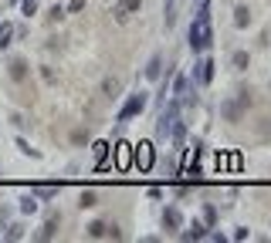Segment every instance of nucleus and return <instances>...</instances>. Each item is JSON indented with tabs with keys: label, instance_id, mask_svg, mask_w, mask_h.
Listing matches in <instances>:
<instances>
[{
	"label": "nucleus",
	"instance_id": "0eeeda50",
	"mask_svg": "<svg viewBox=\"0 0 271 243\" xmlns=\"http://www.w3.org/2000/svg\"><path fill=\"white\" fill-rule=\"evenodd\" d=\"M244 112H248V105L234 95V98H227V101H220V118L224 122H241L244 118Z\"/></svg>",
	"mask_w": 271,
	"mask_h": 243
},
{
	"label": "nucleus",
	"instance_id": "6e6552de",
	"mask_svg": "<svg viewBox=\"0 0 271 243\" xmlns=\"http://www.w3.org/2000/svg\"><path fill=\"white\" fill-rule=\"evenodd\" d=\"M207 233H210V226L200 223V220H194V223H183V230H180L176 237L187 240V243H197V240H207Z\"/></svg>",
	"mask_w": 271,
	"mask_h": 243
},
{
	"label": "nucleus",
	"instance_id": "b1692460",
	"mask_svg": "<svg viewBox=\"0 0 271 243\" xmlns=\"http://www.w3.org/2000/svg\"><path fill=\"white\" fill-rule=\"evenodd\" d=\"M3 240H24V226H20V223H7V233H3Z\"/></svg>",
	"mask_w": 271,
	"mask_h": 243
},
{
	"label": "nucleus",
	"instance_id": "f8f14e48",
	"mask_svg": "<svg viewBox=\"0 0 271 243\" xmlns=\"http://www.w3.org/2000/svg\"><path fill=\"white\" fill-rule=\"evenodd\" d=\"M116 166L119 169H133V146H129V142H119L116 146Z\"/></svg>",
	"mask_w": 271,
	"mask_h": 243
},
{
	"label": "nucleus",
	"instance_id": "393cba45",
	"mask_svg": "<svg viewBox=\"0 0 271 243\" xmlns=\"http://www.w3.org/2000/svg\"><path fill=\"white\" fill-rule=\"evenodd\" d=\"M163 17H166V27H173V24H176V0H166V7H163Z\"/></svg>",
	"mask_w": 271,
	"mask_h": 243
},
{
	"label": "nucleus",
	"instance_id": "aec40b11",
	"mask_svg": "<svg viewBox=\"0 0 271 243\" xmlns=\"http://www.w3.org/2000/svg\"><path fill=\"white\" fill-rule=\"evenodd\" d=\"M231 64H234V71H248V64H251L248 51H234V54H231Z\"/></svg>",
	"mask_w": 271,
	"mask_h": 243
},
{
	"label": "nucleus",
	"instance_id": "f3484780",
	"mask_svg": "<svg viewBox=\"0 0 271 243\" xmlns=\"http://www.w3.org/2000/svg\"><path fill=\"white\" fill-rule=\"evenodd\" d=\"M119 92H122V81H119L116 75L102 78V95H105V98H119Z\"/></svg>",
	"mask_w": 271,
	"mask_h": 243
},
{
	"label": "nucleus",
	"instance_id": "ddd939ff",
	"mask_svg": "<svg viewBox=\"0 0 271 243\" xmlns=\"http://www.w3.org/2000/svg\"><path fill=\"white\" fill-rule=\"evenodd\" d=\"M142 75H146V81H159V78H163V54L149 57V64H146V71H142Z\"/></svg>",
	"mask_w": 271,
	"mask_h": 243
},
{
	"label": "nucleus",
	"instance_id": "72a5a7b5",
	"mask_svg": "<svg viewBox=\"0 0 271 243\" xmlns=\"http://www.w3.org/2000/svg\"><path fill=\"white\" fill-rule=\"evenodd\" d=\"M7 223V209H3V206H0V226Z\"/></svg>",
	"mask_w": 271,
	"mask_h": 243
},
{
	"label": "nucleus",
	"instance_id": "4468645a",
	"mask_svg": "<svg viewBox=\"0 0 271 243\" xmlns=\"http://www.w3.org/2000/svg\"><path fill=\"white\" fill-rule=\"evenodd\" d=\"M58 226H61V216H48L44 226H41V233H38V240H55L58 237Z\"/></svg>",
	"mask_w": 271,
	"mask_h": 243
},
{
	"label": "nucleus",
	"instance_id": "412c9836",
	"mask_svg": "<svg viewBox=\"0 0 271 243\" xmlns=\"http://www.w3.org/2000/svg\"><path fill=\"white\" fill-rule=\"evenodd\" d=\"M10 38H14V24H10V20H3V24H0V51H3V48H10Z\"/></svg>",
	"mask_w": 271,
	"mask_h": 243
},
{
	"label": "nucleus",
	"instance_id": "5701e85b",
	"mask_svg": "<svg viewBox=\"0 0 271 243\" xmlns=\"http://www.w3.org/2000/svg\"><path fill=\"white\" fill-rule=\"evenodd\" d=\"M31 193H34L38 199H55V196H58V186H34Z\"/></svg>",
	"mask_w": 271,
	"mask_h": 243
},
{
	"label": "nucleus",
	"instance_id": "473e14b6",
	"mask_svg": "<svg viewBox=\"0 0 271 243\" xmlns=\"http://www.w3.org/2000/svg\"><path fill=\"white\" fill-rule=\"evenodd\" d=\"M10 125H14V129H24L27 122H24V115H20V112H14V115H10Z\"/></svg>",
	"mask_w": 271,
	"mask_h": 243
},
{
	"label": "nucleus",
	"instance_id": "9d476101",
	"mask_svg": "<svg viewBox=\"0 0 271 243\" xmlns=\"http://www.w3.org/2000/svg\"><path fill=\"white\" fill-rule=\"evenodd\" d=\"M183 223H187V220H183L180 206H166V209H163V230H166V233H180Z\"/></svg>",
	"mask_w": 271,
	"mask_h": 243
},
{
	"label": "nucleus",
	"instance_id": "39448f33",
	"mask_svg": "<svg viewBox=\"0 0 271 243\" xmlns=\"http://www.w3.org/2000/svg\"><path fill=\"white\" fill-rule=\"evenodd\" d=\"M156 162V149L153 142H139V146H133V166L139 169V172H149Z\"/></svg>",
	"mask_w": 271,
	"mask_h": 243
},
{
	"label": "nucleus",
	"instance_id": "bb28decb",
	"mask_svg": "<svg viewBox=\"0 0 271 243\" xmlns=\"http://www.w3.org/2000/svg\"><path fill=\"white\" fill-rule=\"evenodd\" d=\"M119 7H122L126 14H139V10H142V0H119Z\"/></svg>",
	"mask_w": 271,
	"mask_h": 243
},
{
	"label": "nucleus",
	"instance_id": "f03ea898",
	"mask_svg": "<svg viewBox=\"0 0 271 243\" xmlns=\"http://www.w3.org/2000/svg\"><path fill=\"white\" fill-rule=\"evenodd\" d=\"M180 115H183L180 98H166V105L159 108V115H156V142H170L173 125H176V118H180Z\"/></svg>",
	"mask_w": 271,
	"mask_h": 243
},
{
	"label": "nucleus",
	"instance_id": "2f4dec72",
	"mask_svg": "<svg viewBox=\"0 0 271 243\" xmlns=\"http://www.w3.org/2000/svg\"><path fill=\"white\" fill-rule=\"evenodd\" d=\"M41 78H44V85H55V71H51V68H48V64H44V68H41Z\"/></svg>",
	"mask_w": 271,
	"mask_h": 243
},
{
	"label": "nucleus",
	"instance_id": "7ed1b4c3",
	"mask_svg": "<svg viewBox=\"0 0 271 243\" xmlns=\"http://www.w3.org/2000/svg\"><path fill=\"white\" fill-rule=\"evenodd\" d=\"M146 105H149V95H146V92L129 95V98L122 101V108L116 112V122H122V125H126V122H133L136 115H142V112H146Z\"/></svg>",
	"mask_w": 271,
	"mask_h": 243
},
{
	"label": "nucleus",
	"instance_id": "9b49d317",
	"mask_svg": "<svg viewBox=\"0 0 271 243\" xmlns=\"http://www.w3.org/2000/svg\"><path fill=\"white\" fill-rule=\"evenodd\" d=\"M109 142L105 139H98V142H92V155H95V169L102 172V169H109Z\"/></svg>",
	"mask_w": 271,
	"mask_h": 243
},
{
	"label": "nucleus",
	"instance_id": "a878e982",
	"mask_svg": "<svg viewBox=\"0 0 271 243\" xmlns=\"http://www.w3.org/2000/svg\"><path fill=\"white\" fill-rule=\"evenodd\" d=\"M38 7H41V0H20V14H24V17L38 14Z\"/></svg>",
	"mask_w": 271,
	"mask_h": 243
},
{
	"label": "nucleus",
	"instance_id": "2eb2a0df",
	"mask_svg": "<svg viewBox=\"0 0 271 243\" xmlns=\"http://www.w3.org/2000/svg\"><path fill=\"white\" fill-rule=\"evenodd\" d=\"M17 203H20V213H24V216H34V213H38V206H41V199L34 196V193H24Z\"/></svg>",
	"mask_w": 271,
	"mask_h": 243
},
{
	"label": "nucleus",
	"instance_id": "dca6fc26",
	"mask_svg": "<svg viewBox=\"0 0 271 243\" xmlns=\"http://www.w3.org/2000/svg\"><path fill=\"white\" fill-rule=\"evenodd\" d=\"M248 24H251V10H248V3H237V7H234V27L244 31Z\"/></svg>",
	"mask_w": 271,
	"mask_h": 243
},
{
	"label": "nucleus",
	"instance_id": "7c9ffc66",
	"mask_svg": "<svg viewBox=\"0 0 271 243\" xmlns=\"http://www.w3.org/2000/svg\"><path fill=\"white\" fill-rule=\"evenodd\" d=\"M78 10H85V0H71V3L65 7V14H78Z\"/></svg>",
	"mask_w": 271,
	"mask_h": 243
},
{
	"label": "nucleus",
	"instance_id": "f257e3e1",
	"mask_svg": "<svg viewBox=\"0 0 271 243\" xmlns=\"http://www.w3.org/2000/svg\"><path fill=\"white\" fill-rule=\"evenodd\" d=\"M187 44L194 54H203L213 44V27H210V14H197L190 20V31H187Z\"/></svg>",
	"mask_w": 271,
	"mask_h": 243
},
{
	"label": "nucleus",
	"instance_id": "1a4fd4ad",
	"mask_svg": "<svg viewBox=\"0 0 271 243\" xmlns=\"http://www.w3.org/2000/svg\"><path fill=\"white\" fill-rule=\"evenodd\" d=\"M7 75H10V81L24 85V81L31 78V64H27L24 57H10V61H7Z\"/></svg>",
	"mask_w": 271,
	"mask_h": 243
},
{
	"label": "nucleus",
	"instance_id": "c85d7f7f",
	"mask_svg": "<svg viewBox=\"0 0 271 243\" xmlns=\"http://www.w3.org/2000/svg\"><path fill=\"white\" fill-rule=\"evenodd\" d=\"M61 17H65V7H61V3H55V7L48 10V20L55 24V20H61Z\"/></svg>",
	"mask_w": 271,
	"mask_h": 243
},
{
	"label": "nucleus",
	"instance_id": "c756f323",
	"mask_svg": "<svg viewBox=\"0 0 271 243\" xmlns=\"http://www.w3.org/2000/svg\"><path fill=\"white\" fill-rule=\"evenodd\" d=\"M248 237H251V230H248V226H234L231 240H248Z\"/></svg>",
	"mask_w": 271,
	"mask_h": 243
},
{
	"label": "nucleus",
	"instance_id": "4be33fe9",
	"mask_svg": "<svg viewBox=\"0 0 271 243\" xmlns=\"http://www.w3.org/2000/svg\"><path fill=\"white\" fill-rule=\"evenodd\" d=\"M78 206H81V209H92V206H98V196L92 193V189H85V193L78 196Z\"/></svg>",
	"mask_w": 271,
	"mask_h": 243
},
{
	"label": "nucleus",
	"instance_id": "cd10ccee",
	"mask_svg": "<svg viewBox=\"0 0 271 243\" xmlns=\"http://www.w3.org/2000/svg\"><path fill=\"white\" fill-rule=\"evenodd\" d=\"M71 142H75V146H85V142H88V132H85V129H75V132H71Z\"/></svg>",
	"mask_w": 271,
	"mask_h": 243
},
{
	"label": "nucleus",
	"instance_id": "423d86ee",
	"mask_svg": "<svg viewBox=\"0 0 271 243\" xmlns=\"http://www.w3.org/2000/svg\"><path fill=\"white\" fill-rule=\"evenodd\" d=\"M213 68H217V64H213V57H200V61L194 64V75H190V81H194L197 88H207V85L213 81Z\"/></svg>",
	"mask_w": 271,
	"mask_h": 243
},
{
	"label": "nucleus",
	"instance_id": "20e7f679",
	"mask_svg": "<svg viewBox=\"0 0 271 243\" xmlns=\"http://www.w3.org/2000/svg\"><path fill=\"white\" fill-rule=\"evenodd\" d=\"M85 237H88V240H122L119 226L109 223V220H92V223L85 226Z\"/></svg>",
	"mask_w": 271,
	"mask_h": 243
},
{
	"label": "nucleus",
	"instance_id": "6ab92c4d",
	"mask_svg": "<svg viewBox=\"0 0 271 243\" xmlns=\"http://www.w3.org/2000/svg\"><path fill=\"white\" fill-rule=\"evenodd\" d=\"M217 220H220L217 206H213V203H203V223L210 226V230H217Z\"/></svg>",
	"mask_w": 271,
	"mask_h": 243
},
{
	"label": "nucleus",
	"instance_id": "a211bd4d",
	"mask_svg": "<svg viewBox=\"0 0 271 243\" xmlns=\"http://www.w3.org/2000/svg\"><path fill=\"white\" fill-rule=\"evenodd\" d=\"M14 146H17V152H20V155H27V159H41V155H44V152L34 149V146H31L24 135H17V139H14Z\"/></svg>",
	"mask_w": 271,
	"mask_h": 243
}]
</instances>
